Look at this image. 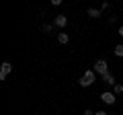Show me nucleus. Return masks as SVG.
<instances>
[{"label":"nucleus","instance_id":"obj_14","mask_svg":"<svg viewBox=\"0 0 123 115\" xmlns=\"http://www.w3.org/2000/svg\"><path fill=\"white\" fill-rule=\"evenodd\" d=\"M119 35H121V37H123V27H121V29H119Z\"/></svg>","mask_w":123,"mask_h":115},{"label":"nucleus","instance_id":"obj_2","mask_svg":"<svg viewBox=\"0 0 123 115\" xmlns=\"http://www.w3.org/2000/svg\"><path fill=\"white\" fill-rule=\"evenodd\" d=\"M94 72H97L98 76H105L107 72H109V66H107L105 60H97V64H94Z\"/></svg>","mask_w":123,"mask_h":115},{"label":"nucleus","instance_id":"obj_11","mask_svg":"<svg viewBox=\"0 0 123 115\" xmlns=\"http://www.w3.org/2000/svg\"><path fill=\"white\" fill-rule=\"evenodd\" d=\"M115 93H117V95L123 93V86H121V84H115Z\"/></svg>","mask_w":123,"mask_h":115},{"label":"nucleus","instance_id":"obj_10","mask_svg":"<svg viewBox=\"0 0 123 115\" xmlns=\"http://www.w3.org/2000/svg\"><path fill=\"white\" fill-rule=\"evenodd\" d=\"M53 29V25H43V33H49Z\"/></svg>","mask_w":123,"mask_h":115},{"label":"nucleus","instance_id":"obj_6","mask_svg":"<svg viewBox=\"0 0 123 115\" xmlns=\"http://www.w3.org/2000/svg\"><path fill=\"white\" fill-rule=\"evenodd\" d=\"M57 41H60L62 45H66L68 41H70V35H68V33H57Z\"/></svg>","mask_w":123,"mask_h":115},{"label":"nucleus","instance_id":"obj_8","mask_svg":"<svg viewBox=\"0 0 123 115\" xmlns=\"http://www.w3.org/2000/svg\"><path fill=\"white\" fill-rule=\"evenodd\" d=\"M101 78L105 80L107 84H113V86H115V78H113V74H109V72H107V74H105V76H101Z\"/></svg>","mask_w":123,"mask_h":115},{"label":"nucleus","instance_id":"obj_3","mask_svg":"<svg viewBox=\"0 0 123 115\" xmlns=\"http://www.w3.org/2000/svg\"><path fill=\"white\" fill-rule=\"evenodd\" d=\"M12 72V66L10 62H2V68H0V80H6V76Z\"/></svg>","mask_w":123,"mask_h":115},{"label":"nucleus","instance_id":"obj_13","mask_svg":"<svg viewBox=\"0 0 123 115\" xmlns=\"http://www.w3.org/2000/svg\"><path fill=\"white\" fill-rule=\"evenodd\" d=\"M94 115H107V113H105V111H97V113H94Z\"/></svg>","mask_w":123,"mask_h":115},{"label":"nucleus","instance_id":"obj_1","mask_svg":"<svg viewBox=\"0 0 123 115\" xmlns=\"http://www.w3.org/2000/svg\"><path fill=\"white\" fill-rule=\"evenodd\" d=\"M94 80H97V72H94V70H86V72H84V76L78 80V82H80V86H84V89H86V86L94 84Z\"/></svg>","mask_w":123,"mask_h":115},{"label":"nucleus","instance_id":"obj_7","mask_svg":"<svg viewBox=\"0 0 123 115\" xmlns=\"http://www.w3.org/2000/svg\"><path fill=\"white\" fill-rule=\"evenodd\" d=\"M88 17L90 19H98L101 17V8H88Z\"/></svg>","mask_w":123,"mask_h":115},{"label":"nucleus","instance_id":"obj_9","mask_svg":"<svg viewBox=\"0 0 123 115\" xmlns=\"http://www.w3.org/2000/svg\"><path fill=\"white\" fill-rule=\"evenodd\" d=\"M115 56H119V58H123V45L119 43L117 47H115Z\"/></svg>","mask_w":123,"mask_h":115},{"label":"nucleus","instance_id":"obj_12","mask_svg":"<svg viewBox=\"0 0 123 115\" xmlns=\"http://www.w3.org/2000/svg\"><path fill=\"white\" fill-rule=\"evenodd\" d=\"M84 115H94V113H92L90 109H86V111H84Z\"/></svg>","mask_w":123,"mask_h":115},{"label":"nucleus","instance_id":"obj_5","mask_svg":"<svg viewBox=\"0 0 123 115\" xmlns=\"http://www.w3.org/2000/svg\"><path fill=\"white\" fill-rule=\"evenodd\" d=\"M66 23H68V19L64 17V14H57L55 21H53V25H55V27H66Z\"/></svg>","mask_w":123,"mask_h":115},{"label":"nucleus","instance_id":"obj_4","mask_svg":"<svg viewBox=\"0 0 123 115\" xmlns=\"http://www.w3.org/2000/svg\"><path fill=\"white\" fill-rule=\"evenodd\" d=\"M101 101L105 103V105H113L117 99H115V95H113V93H103V95H101Z\"/></svg>","mask_w":123,"mask_h":115}]
</instances>
